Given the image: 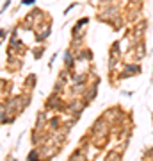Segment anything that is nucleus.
Instances as JSON below:
<instances>
[{
    "mask_svg": "<svg viewBox=\"0 0 153 161\" xmlns=\"http://www.w3.org/2000/svg\"><path fill=\"white\" fill-rule=\"evenodd\" d=\"M142 156H144V158H148V159H151V158H153V147H151V149H148V150H144V152H142Z\"/></svg>",
    "mask_w": 153,
    "mask_h": 161,
    "instance_id": "obj_11",
    "label": "nucleus"
},
{
    "mask_svg": "<svg viewBox=\"0 0 153 161\" xmlns=\"http://www.w3.org/2000/svg\"><path fill=\"white\" fill-rule=\"evenodd\" d=\"M119 14V11H118V6H114V4H109V6H105L100 11V14H98V20L100 22H110L114 16H118Z\"/></svg>",
    "mask_w": 153,
    "mask_h": 161,
    "instance_id": "obj_1",
    "label": "nucleus"
},
{
    "mask_svg": "<svg viewBox=\"0 0 153 161\" xmlns=\"http://www.w3.org/2000/svg\"><path fill=\"white\" fill-rule=\"evenodd\" d=\"M71 80H73V84H85V82H87V75H85L84 72L73 74L71 75Z\"/></svg>",
    "mask_w": 153,
    "mask_h": 161,
    "instance_id": "obj_5",
    "label": "nucleus"
},
{
    "mask_svg": "<svg viewBox=\"0 0 153 161\" xmlns=\"http://www.w3.org/2000/svg\"><path fill=\"white\" fill-rule=\"evenodd\" d=\"M151 72H153V66H151Z\"/></svg>",
    "mask_w": 153,
    "mask_h": 161,
    "instance_id": "obj_15",
    "label": "nucleus"
},
{
    "mask_svg": "<svg viewBox=\"0 0 153 161\" xmlns=\"http://www.w3.org/2000/svg\"><path fill=\"white\" fill-rule=\"evenodd\" d=\"M98 82H100V80H96V82H94L93 86H89V90L85 92V95H84V102L87 104V106L91 104V100H93V98L96 97V93H98Z\"/></svg>",
    "mask_w": 153,
    "mask_h": 161,
    "instance_id": "obj_4",
    "label": "nucleus"
},
{
    "mask_svg": "<svg viewBox=\"0 0 153 161\" xmlns=\"http://www.w3.org/2000/svg\"><path fill=\"white\" fill-rule=\"evenodd\" d=\"M39 158V152L38 150H32V152H28V156H27V159H38Z\"/></svg>",
    "mask_w": 153,
    "mask_h": 161,
    "instance_id": "obj_10",
    "label": "nucleus"
},
{
    "mask_svg": "<svg viewBox=\"0 0 153 161\" xmlns=\"http://www.w3.org/2000/svg\"><path fill=\"white\" fill-rule=\"evenodd\" d=\"M142 0H130V6H139Z\"/></svg>",
    "mask_w": 153,
    "mask_h": 161,
    "instance_id": "obj_13",
    "label": "nucleus"
},
{
    "mask_svg": "<svg viewBox=\"0 0 153 161\" xmlns=\"http://www.w3.org/2000/svg\"><path fill=\"white\" fill-rule=\"evenodd\" d=\"M123 158V154L119 152V150H110L107 156H105V159H121Z\"/></svg>",
    "mask_w": 153,
    "mask_h": 161,
    "instance_id": "obj_8",
    "label": "nucleus"
},
{
    "mask_svg": "<svg viewBox=\"0 0 153 161\" xmlns=\"http://www.w3.org/2000/svg\"><path fill=\"white\" fill-rule=\"evenodd\" d=\"M77 59H79V61H91V59H93V54H91V50H80L79 54H77Z\"/></svg>",
    "mask_w": 153,
    "mask_h": 161,
    "instance_id": "obj_6",
    "label": "nucleus"
},
{
    "mask_svg": "<svg viewBox=\"0 0 153 161\" xmlns=\"http://www.w3.org/2000/svg\"><path fill=\"white\" fill-rule=\"evenodd\" d=\"M87 22H89V18H82V20H79V22H77V25L80 27V25H84V23H87Z\"/></svg>",
    "mask_w": 153,
    "mask_h": 161,
    "instance_id": "obj_12",
    "label": "nucleus"
},
{
    "mask_svg": "<svg viewBox=\"0 0 153 161\" xmlns=\"http://www.w3.org/2000/svg\"><path fill=\"white\" fill-rule=\"evenodd\" d=\"M118 59H119V56H112L110 54V58H109V72H114V68L118 66Z\"/></svg>",
    "mask_w": 153,
    "mask_h": 161,
    "instance_id": "obj_7",
    "label": "nucleus"
},
{
    "mask_svg": "<svg viewBox=\"0 0 153 161\" xmlns=\"http://www.w3.org/2000/svg\"><path fill=\"white\" fill-rule=\"evenodd\" d=\"M34 2H36V0H23V4H25V6H32Z\"/></svg>",
    "mask_w": 153,
    "mask_h": 161,
    "instance_id": "obj_14",
    "label": "nucleus"
},
{
    "mask_svg": "<svg viewBox=\"0 0 153 161\" xmlns=\"http://www.w3.org/2000/svg\"><path fill=\"white\" fill-rule=\"evenodd\" d=\"M146 56V45H144V41H139L134 45V59L135 61H142Z\"/></svg>",
    "mask_w": 153,
    "mask_h": 161,
    "instance_id": "obj_3",
    "label": "nucleus"
},
{
    "mask_svg": "<svg viewBox=\"0 0 153 161\" xmlns=\"http://www.w3.org/2000/svg\"><path fill=\"white\" fill-rule=\"evenodd\" d=\"M64 63H66V66H68V68H71V66H73L75 64V61H73V58H71V52L69 50H66V56H64Z\"/></svg>",
    "mask_w": 153,
    "mask_h": 161,
    "instance_id": "obj_9",
    "label": "nucleus"
},
{
    "mask_svg": "<svg viewBox=\"0 0 153 161\" xmlns=\"http://www.w3.org/2000/svg\"><path fill=\"white\" fill-rule=\"evenodd\" d=\"M141 64L139 63H128L125 66V72L119 75V79H126V77H132V75H139L141 74Z\"/></svg>",
    "mask_w": 153,
    "mask_h": 161,
    "instance_id": "obj_2",
    "label": "nucleus"
}]
</instances>
